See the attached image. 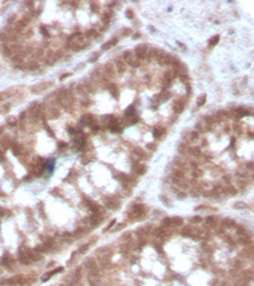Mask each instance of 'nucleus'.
Masks as SVG:
<instances>
[{"label":"nucleus","mask_w":254,"mask_h":286,"mask_svg":"<svg viewBox=\"0 0 254 286\" xmlns=\"http://www.w3.org/2000/svg\"><path fill=\"white\" fill-rule=\"evenodd\" d=\"M88 38L84 33H74L67 38L66 47L71 51H79L88 45Z\"/></svg>","instance_id":"f257e3e1"},{"label":"nucleus","mask_w":254,"mask_h":286,"mask_svg":"<svg viewBox=\"0 0 254 286\" xmlns=\"http://www.w3.org/2000/svg\"><path fill=\"white\" fill-rule=\"evenodd\" d=\"M201 139V134H198V132L194 130V131H189L187 135H185V140H187V144L189 145V144H196L198 143Z\"/></svg>","instance_id":"9b49d317"},{"label":"nucleus","mask_w":254,"mask_h":286,"mask_svg":"<svg viewBox=\"0 0 254 286\" xmlns=\"http://www.w3.org/2000/svg\"><path fill=\"white\" fill-rule=\"evenodd\" d=\"M201 221H202V219H201L200 216H194V217H192V219H191V223L192 224H198Z\"/></svg>","instance_id":"4c0bfd02"},{"label":"nucleus","mask_w":254,"mask_h":286,"mask_svg":"<svg viewBox=\"0 0 254 286\" xmlns=\"http://www.w3.org/2000/svg\"><path fill=\"white\" fill-rule=\"evenodd\" d=\"M121 242H123V243H127L128 240H131V233H126V234H123L122 237L120 238Z\"/></svg>","instance_id":"473e14b6"},{"label":"nucleus","mask_w":254,"mask_h":286,"mask_svg":"<svg viewBox=\"0 0 254 286\" xmlns=\"http://www.w3.org/2000/svg\"><path fill=\"white\" fill-rule=\"evenodd\" d=\"M132 154H134V157L137 159V160H142V159H146V153L141 148H136L134 149V151H132Z\"/></svg>","instance_id":"aec40b11"},{"label":"nucleus","mask_w":254,"mask_h":286,"mask_svg":"<svg viewBox=\"0 0 254 286\" xmlns=\"http://www.w3.org/2000/svg\"><path fill=\"white\" fill-rule=\"evenodd\" d=\"M156 63H158L159 65H161V66H167V65H170L173 61V56L170 54H168V52L163 51V50H160L159 51L158 56H156Z\"/></svg>","instance_id":"0eeeda50"},{"label":"nucleus","mask_w":254,"mask_h":286,"mask_svg":"<svg viewBox=\"0 0 254 286\" xmlns=\"http://www.w3.org/2000/svg\"><path fill=\"white\" fill-rule=\"evenodd\" d=\"M100 122L103 123V125L105 126V127H111L112 125H114V123L117 122V120H116V117L114 116H112V114H108V116H103L102 118H100Z\"/></svg>","instance_id":"ddd939ff"},{"label":"nucleus","mask_w":254,"mask_h":286,"mask_svg":"<svg viewBox=\"0 0 254 286\" xmlns=\"http://www.w3.org/2000/svg\"><path fill=\"white\" fill-rule=\"evenodd\" d=\"M126 17L128 19H132V18H134V11H132L131 9H128V10L126 11Z\"/></svg>","instance_id":"a19ab883"},{"label":"nucleus","mask_w":254,"mask_h":286,"mask_svg":"<svg viewBox=\"0 0 254 286\" xmlns=\"http://www.w3.org/2000/svg\"><path fill=\"white\" fill-rule=\"evenodd\" d=\"M116 75H117V70L114 63H107L103 67V78H105L107 80L111 81L112 79L116 78Z\"/></svg>","instance_id":"39448f33"},{"label":"nucleus","mask_w":254,"mask_h":286,"mask_svg":"<svg viewBox=\"0 0 254 286\" xmlns=\"http://www.w3.org/2000/svg\"><path fill=\"white\" fill-rule=\"evenodd\" d=\"M120 200H117L116 197H109V199L105 200V206L111 210H116V209L120 207Z\"/></svg>","instance_id":"2eb2a0df"},{"label":"nucleus","mask_w":254,"mask_h":286,"mask_svg":"<svg viewBox=\"0 0 254 286\" xmlns=\"http://www.w3.org/2000/svg\"><path fill=\"white\" fill-rule=\"evenodd\" d=\"M94 122H95V120H94V117L91 116L90 113H85L84 116L81 117V120H80V123H83L84 126H89V127L93 125Z\"/></svg>","instance_id":"a211bd4d"},{"label":"nucleus","mask_w":254,"mask_h":286,"mask_svg":"<svg viewBox=\"0 0 254 286\" xmlns=\"http://www.w3.org/2000/svg\"><path fill=\"white\" fill-rule=\"evenodd\" d=\"M210 126L207 125V123L205 122V121H200V122L196 123V131L198 132V134H205V132L210 131Z\"/></svg>","instance_id":"f3484780"},{"label":"nucleus","mask_w":254,"mask_h":286,"mask_svg":"<svg viewBox=\"0 0 254 286\" xmlns=\"http://www.w3.org/2000/svg\"><path fill=\"white\" fill-rule=\"evenodd\" d=\"M90 129H91V131H94V132H95V131H98V130H99V125H98V122L95 121V122H94L93 125L90 126Z\"/></svg>","instance_id":"58836bf2"},{"label":"nucleus","mask_w":254,"mask_h":286,"mask_svg":"<svg viewBox=\"0 0 254 286\" xmlns=\"http://www.w3.org/2000/svg\"><path fill=\"white\" fill-rule=\"evenodd\" d=\"M56 96V99H57L58 104L61 106L65 110H69L74 106V102H75V98H74V94L70 92L69 89L66 88H61L58 89L57 92L55 93Z\"/></svg>","instance_id":"f03ea898"},{"label":"nucleus","mask_w":254,"mask_h":286,"mask_svg":"<svg viewBox=\"0 0 254 286\" xmlns=\"http://www.w3.org/2000/svg\"><path fill=\"white\" fill-rule=\"evenodd\" d=\"M245 168H247V169L249 170V172L254 173V163H248V164H247V167H245Z\"/></svg>","instance_id":"ea45409f"},{"label":"nucleus","mask_w":254,"mask_h":286,"mask_svg":"<svg viewBox=\"0 0 254 286\" xmlns=\"http://www.w3.org/2000/svg\"><path fill=\"white\" fill-rule=\"evenodd\" d=\"M114 65H116V70L120 75H123L127 71V64L125 63L123 59H117V60L114 61Z\"/></svg>","instance_id":"f8f14e48"},{"label":"nucleus","mask_w":254,"mask_h":286,"mask_svg":"<svg viewBox=\"0 0 254 286\" xmlns=\"http://www.w3.org/2000/svg\"><path fill=\"white\" fill-rule=\"evenodd\" d=\"M123 228H125V224H120V225H118V226H116V230H121V229H123Z\"/></svg>","instance_id":"8fccbe9b"},{"label":"nucleus","mask_w":254,"mask_h":286,"mask_svg":"<svg viewBox=\"0 0 254 286\" xmlns=\"http://www.w3.org/2000/svg\"><path fill=\"white\" fill-rule=\"evenodd\" d=\"M60 117V110L55 104H46L42 106V118L45 120H54Z\"/></svg>","instance_id":"7ed1b4c3"},{"label":"nucleus","mask_w":254,"mask_h":286,"mask_svg":"<svg viewBox=\"0 0 254 286\" xmlns=\"http://www.w3.org/2000/svg\"><path fill=\"white\" fill-rule=\"evenodd\" d=\"M117 42H118V38H112V40H109L107 43H103V45H102V50H103V51H105V50L112 48L113 46L117 45Z\"/></svg>","instance_id":"4be33fe9"},{"label":"nucleus","mask_w":254,"mask_h":286,"mask_svg":"<svg viewBox=\"0 0 254 286\" xmlns=\"http://www.w3.org/2000/svg\"><path fill=\"white\" fill-rule=\"evenodd\" d=\"M218 40H220V37H218L217 34H216V36H214V37H212L211 40L208 41V42H210V45H211V46H214V45H216V43L218 42Z\"/></svg>","instance_id":"e433bc0d"},{"label":"nucleus","mask_w":254,"mask_h":286,"mask_svg":"<svg viewBox=\"0 0 254 286\" xmlns=\"http://www.w3.org/2000/svg\"><path fill=\"white\" fill-rule=\"evenodd\" d=\"M123 60H125V63L128 65V66L134 67V69H136V67H140L141 66V61L136 57L135 52L131 51V50L123 52Z\"/></svg>","instance_id":"20e7f679"},{"label":"nucleus","mask_w":254,"mask_h":286,"mask_svg":"<svg viewBox=\"0 0 254 286\" xmlns=\"http://www.w3.org/2000/svg\"><path fill=\"white\" fill-rule=\"evenodd\" d=\"M109 130H111L112 132H114V134H118V132L122 131V126H121V123L117 121V122L114 123V125H112L111 127H109Z\"/></svg>","instance_id":"bb28decb"},{"label":"nucleus","mask_w":254,"mask_h":286,"mask_svg":"<svg viewBox=\"0 0 254 286\" xmlns=\"http://www.w3.org/2000/svg\"><path fill=\"white\" fill-rule=\"evenodd\" d=\"M89 249V244H83V246L79 248V250H78V253H80V254H84L87 250Z\"/></svg>","instance_id":"c9c22d12"},{"label":"nucleus","mask_w":254,"mask_h":286,"mask_svg":"<svg viewBox=\"0 0 254 286\" xmlns=\"http://www.w3.org/2000/svg\"><path fill=\"white\" fill-rule=\"evenodd\" d=\"M177 197H179V199H184V197H185V193H184V191H182V192H179L178 194H177Z\"/></svg>","instance_id":"09e8293b"},{"label":"nucleus","mask_w":254,"mask_h":286,"mask_svg":"<svg viewBox=\"0 0 254 286\" xmlns=\"http://www.w3.org/2000/svg\"><path fill=\"white\" fill-rule=\"evenodd\" d=\"M235 207H236V209H239V207H240V209H245L247 206H245V203H243V202H239V203H236Z\"/></svg>","instance_id":"49530a36"},{"label":"nucleus","mask_w":254,"mask_h":286,"mask_svg":"<svg viewBox=\"0 0 254 286\" xmlns=\"http://www.w3.org/2000/svg\"><path fill=\"white\" fill-rule=\"evenodd\" d=\"M114 224H116V220H112V221L111 223H109V225L107 226V228H105L104 229V231H108V230H111V229L112 228H113V225H114Z\"/></svg>","instance_id":"79ce46f5"},{"label":"nucleus","mask_w":254,"mask_h":286,"mask_svg":"<svg viewBox=\"0 0 254 286\" xmlns=\"http://www.w3.org/2000/svg\"><path fill=\"white\" fill-rule=\"evenodd\" d=\"M50 87H52V81H43V83H40V84H37V85H33L32 87V93H34V94H41V93H43L45 90H47Z\"/></svg>","instance_id":"9d476101"},{"label":"nucleus","mask_w":254,"mask_h":286,"mask_svg":"<svg viewBox=\"0 0 254 286\" xmlns=\"http://www.w3.org/2000/svg\"><path fill=\"white\" fill-rule=\"evenodd\" d=\"M85 36H87L88 38H89V37H97V36H98V33H97L95 29H89V31L85 33Z\"/></svg>","instance_id":"f704fd0d"},{"label":"nucleus","mask_w":254,"mask_h":286,"mask_svg":"<svg viewBox=\"0 0 254 286\" xmlns=\"http://www.w3.org/2000/svg\"><path fill=\"white\" fill-rule=\"evenodd\" d=\"M167 134V130L163 126H158V127L154 129V137L155 139H163L164 135Z\"/></svg>","instance_id":"6ab92c4d"},{"label":"nucleus","mask_w":254,"mask_h":286,"mask_svg":"<svg viewBox=\"0 0 254 286\" xmlns=\"http://www.w3.org/2000/svg\"><path fill=\"white\" fill-rule=\"evenodd\" d=\"M192 230H193V228L187 225V226H184V228L182 229L181 234L183 235V237H191V235H192Z\"/></svg>","instance_id":"a878e982"},{"label":"nucleus","mask_w":254,"mask_h":286,"mask_svg":"<svg viewBox=\"0 0 254 286\" xmlns=\"http://www.w3.org/2000/svg\"><path fill=\"white\" fill-rule=\"evenodd\" d=\"M155 148H156V145H155L154 143H151V144H150V145H149V149H151V150H154Z\"/></svg>","instance_id":"3c124183"},{"label":"nucleus","mask_w":254,"mask_h":286,"mask_svg":"<svg viewBox=\"0 0 254 286\" xmlns=\"http://www.w3.org/2000/svg\"><path fill=\"white\" fill-rule=\"evenodd\" d=\"M126 34H131V29L130 28H123L122 29V36H126Z\"/></svg>","instance_id":"c03bdc74"},{"label":"nucleus","mask_w":254,"mask_h":286,"mask_svg":"<svg viewBox=\"0 0 254 286\" xmlns=\"http://www.w3.org/2000/svg\"><path fill=\"white\" fill-rule=\"evenodd\" d=\"M28 67L31 70H36V69H38L40 67V64H38V61H31L29 63V65H28Z\"/></svg>","instance_id":"72a5a7b5"},{"label":"nucleus","mask_w":254,"mask_h":286,"mask_svg":"<svg viewBox=\"0 0 254 286\" xmlns=\"http://www.w3.org/2000/svg\"><path fill=\"white\" fill-rule=\"evenodd\" d=\"M107 89L109 90V92H111V94H112L113 97H116V98L118 97V88H117V85L114 84V83H111V84H109V87L107 88Z\"/></svg>","instance_id":"393cba45"},{"label":"nucleus","mask_w":254,"mask_h":286,"mask_svg":"<svg viewBox=\"0 0 254 286\" xmlns=\"http://www.w3.org/2000/svg\"><path fill=\"white\" fill-rule=\"evenodd\" d=\"M90 8L93 9L94 11H97L99 9V7H98V4H95V3H90Z\"/></svg>","instance_id":"a18cd8bd"},{"label":"nucleus","mask_w":254,"mask_h":286,"mask_svg":"<svg viewBox=\"0 0 254 286\" xmlns=\"http://www.w3.org/2000/svg\"><path fill=\"white\" fill-rule=\"evenodd\" d=\"M169 97H170L169 92H163V93L159 94V97H156V98H158L159 101H167V99L169 98Z\"/></svg>","instance_id":"2f4dec72"},{"label":"nucleus","mask_w":254,"mask_h":286,"mask_svg":"<svg viewBox=\"0 0 254 286\" xmlns=\"http://www.w3.org/2000/svg\"><path fill=\"white\" fill-rule=\"evenodd\" d=\"M125 122H126V125H135V123L138 122V118H137L136 116H134V117H127Z\"/></svg>","instance_id":"c756f323"},{"label":"nucleus","mask_w":254,"mask_h":286,"mask_svg":"<svg viewBox=\"0 0 254 286\" xmlns=\"http://www.w3.org/2000/svg\"><path fill=\"white\" fill-rule=\"evenodd\" d=\"M184 106H185L184 101H182V99H177V101H174V103H173V111L175 112L177 114L182 113L183 110H184Z\"/></svg>","instance_id":"dca6fc26"},{"label":"nucleus","mask_w":254,"mask_h":286,"mask_svg":"<svg viewBox=\"0 0 254 286\" xmlns=\"http://www.w3.org/2000/svg\"><path fill=\"white\" fill-rule=\"evenodd\" d=\"M173 183H174V187H178V190L181 191H185L188 188H191V182L185 178H173Z\"/></svg>","instance_id":"6e6552de"},{"label":"nucleus","mask_w":254,"mask_h":286,"mask_svg":"<svg viewBox=\"0 0 254 286\" xmlns=\"http://www.w3.org/2000/svg\"><path fill=\"white\" fill-rule=\"evenodd\" d=\"M206 102V94H202V96H200L198 98H197V106L198 107H202L203 104H205Z\"/></svg>","instance_id":"7c9ffc66"},{"label":"nucleus","mask_w":254,"mask_h":286,"mask_svg":"<svg viewBox=\"0 0 254 286\" xmlns=\"http://www.w3.org/2000/svg\"><path fill=\"white\" fill-rule=\"evenodd\" d=\"M95 254L98 256V257H100V256H108V254H111V249L107 248V247H103V248H99L97 250Z\"/></svg>","instance_id":"b1692460"},{"label":"nucleus","mask_w":254,"mask_h":286,"mask_svg":"<svg viewBox=\"0 0 254 286\" xmlns=\"http://www.w3.org/2000/svg\"><path fill=\"white\" fill-rule=\"evenodd\" d=\"M134 52H135L136 57L140 61L146 60L147 59V52H149V47H147L146 45H138V46H136V48H135Z\"/></svg>","instance_id":"1a4fd4ad"},{"label":"nucleus","mask_w":254,"mask_h":286,"mask_svg":"<svg viewBox=\"0 0 254 286\" xmlns=\"http://www.w3.org/2000/svg\"><path fill=\"white\" fill-rule=\"evenodd\" d=\"M134 173H136V174H138V176L145 174V173H146V166H145V164H138V163H136V164H135V167H134Z\"/></svg>","instance_id":"412c9836"},{"label":"nucleus","mask_w":254,"mask_h":286,"mask_svg":"<svg viewBox=\"0 0 254 286\" xmlns=\"http://www.w3.org/2000/svg\"><path fill=\"white\" fill-rule=\"evenodd\" d=\"M188 155H191V157L194 158V159L202 158V150H201L200 146H191L189 145V149H188Z\"/></svg>","instance_id":"4468645a"},{"label":"nucleus","mask_w":254,"mask_h":286,"mask_svg":"<svg viewBox=\"0 0 254 286\" xmlns=\"http://www.w3.org/2000/svg\"><path fill=\"white\" fill-rule=\"evenodd\" d=\"M172 225L175 228V226H182L183 225V219L182 217H178V216H174L172 217Z\"/></svg>","instance_id":"c85d7f7f"},{"label":"nucleus","mask_w":254,"mask_h":286,"mask_svg":"<svg viewBox=\"0 0 254 286\" xmlns=\"http://www.w3.org/2000/svg\"><path fill=\"white\" fill-rule=\"evenodd\" d=\"M69 76H71V73H67V74H64V75H61V76H60V80H64V79L69 78Z\"/></svg>","instance_id":"de8ad7c7"},{"label":"nucleus","mask_w":254,"mask_h":286,"mask_svg":"<svg viewBox=\"0 0 254 286\" xmlns=\"http://www.w3.org/2000/svg\"><path fill=\"white\" fill-rule=\"evenodd\" d=\"M62 57V52L61 51H54V50H48L45 54V61L48 65H52L55 63H57L60 59Z\"/></svg>","instance_id":"423d86ee"},{"label":"nucleus","mask_w":254,"mask_h":286,"mask_svg":"<svg viewBox=\"0 0 254 286\" xmlns=\"http://www.w3.org/2000/svg\"><path fill=\"white\" fill-rule=\"evenodd\" d=\"M8 122H9V125L14 126V125H17V118H15V117H10V118H9V121H8Z\"/></svg>","instance_id":"37998d69"},{"label":"nucleus","mask_w":254,"mask_h":286,"mask_svg":"<svg viewBox=\"0 0 254 286\" xmlns=\"http://www.w3.org/2000/svg\"><path fill=\"white\" fill-rule=\"evenodd\" d=\"M202 193H203L202 186H193V187L191 188V194L193 197H197V196H200V194H202Z\"/></svg>","instance_id":"5701e85b"},{"label":"nucleus","mask_w":254,"mask_h":286,"mask_svg":"<svg viewBox=\"0 0 254 286\" xmlns=\"http://www.w3.org/2000/svg\"><path fill=\"white\" fill-rule=\"evenodd\" d=\"M135 113H136V108H135V106H130V107L125 111L126 117H134Z\"/></svg>","instance_id":"cd10ccee"}]
</instances>
